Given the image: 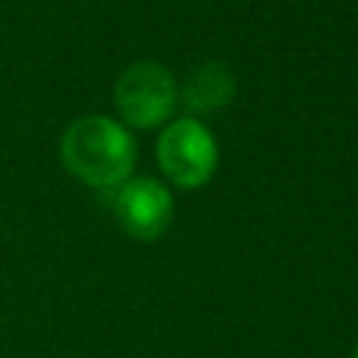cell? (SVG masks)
<instances>
[{
    "label": "cell",
    "instance_id": "obj_1",
    "mask_svg": "<svg viewBox=\"0 0 358 358\" xmlns=\"http://www.w3.org/2000/svg\"><path fill=\"white\" fill-rule=\"evenodd\" d=\"M62 159L73 176L112 193L134 168V143L109 117H81L62 137Z\"/></svg>",
    "mask_w": 358,
    "mask_h": 358
},
{
    "label": "cell",
    "instance_id": "obj_2",
    "mask_svg": "<svg viewBox=\"0 0 358 358\" xmlns=\"http://www.w3.org/2000/svg\"><path fill=\"white\" fill-rule=\"evenodd\" d=\"M179 90L173 76L157 62H137L115 84V106L134 129L159 126L176 106Z\"/></svg>",
    "mask_w": 358,
    "mask_h": 358
},
{
    "label": "cell",
    "instance_id": "obj_3",
    "mask_svg": "<svg viewBox=\"0 0 358 358\" xmlns=\"http://www.w3.org/2000/svg\"><path fill=\"white\" fill-rule=\"evenodd\" d=\"M159 165L165 176L179 187H201L215 171V140L196 120L171 123L157 145Z\"/></svg>",
    "mask_w": 358,
    "mask_h": 358
},
{
    "label": "cell",
    "instance_id": "obj_4",
    "mask_svg": "<svg viewBox=\"0 0 358 358\" xmlns=\"http://www.w3.org/2000/svg\"><path fill=\"white\" fill-rule=\"evenodd\" d=\"M120 229L137 241H154L171 227L173 201L157 179H126L109 193Z\"/></svg>",
    "mask_w": 358,
    "mask_h": 358
},
{
    "label": "cell",
    "instance_id": "obj_5",
    "mask_svg": "<svg viewBox=\"0 0 358 358\" xmlns=\"http://www.w3.org/2000/svg\"><path fill=\"white\" fill-rule=\"evenodd\" d=\"M235 95V76L221 62H207L190 73L182 87V103L190 112H215Z\"/></svg>",
    "mask_w": 358,
    "mask_h": 358
},
{
    "label": "cell",
    "instance_id": "obj_6",
    "mask_svg": "<svg viewBox=\"0 0 358 358\" xmlns=\"http://www.w3.org/2000/svg\"><path fill=\"white\" fill-rule=\"evenodd\" d=\"M352 358H358V350H355V355H352Z\"/></svg>",
    "mask_w": 358,
    "mask_h": 358
}]
</instances>
